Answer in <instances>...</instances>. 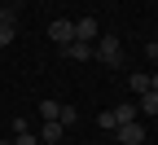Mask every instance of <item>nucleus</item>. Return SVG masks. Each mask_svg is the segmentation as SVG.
Masks as SVG:
<instances>
[{
  "mask_svg": "<svg viewBox=\"0 0 158 145\" xmlns=\"http://www.w3.org/2000/svg\"><path fill=\"white\" fill-rule=\"evenodd\" d=\"M97 57H101L110 70H118V66H123V40H118V35H101V40H97Z\"/></svg>",
  "mask_w": 158,
  "mask_h": 145,
  "instance_id": "1",
  "label": "nucleus"
},
{
  "mask_svg": "<svg viewBox=\"0 0 158 145\" xmlns=\"http://www.w3.org/2000/svg\"><path fill=\"white\" fill-rule=\"evenodd\" d=\"M114 141L118 145H145V128H141V123H118V128H114Z\"/></svg>",
  "mask_w": 158,
  "mask_h": 145,
  "instance_id": "2",
  "label": "nucleus"
},
{
  "mask_svg": "<svg viewBox=\"0 0 158 145\" xmlns=\"http://www.w3.org/2000/svg\"><path fill=\"white\" fill-rule=\"evenodd\" d=\"M48 40H57V49H66L70 40H75V22H66V18L48 22Z\"/></svg>",
  "mask_w": 158,
  "mask_h": 145,
  "instance_id": "3",
  "label": "nucleus"
},
{
  "mask_svg": "<svg viewBox=\"0 0 158 145\" xmlns=\"http://www.w3.org/2000/svg\"><path fill=\"white\" fill-rule=\"evenodd\" d=\"M62 57H70V62H88V57H97V44H84V40H70V44L62 49Z\"/></svg>",
  "mask_w": 158,
  "mask_h": 145,
  "instance_id": "4",
  "label": "nucleus"
},
{
  "mask_svg": "<svg viewBox=\"0 0 158 145\" xmlns=\"http://www.w3.org/2000/svg\"><path fill=\"white\" fill-rule=\"evenodd\" d=\"M75 40L92 44V40H97V18H79V22H75Z\"/></svg>",
  "mask_w": 158,
  "mask_h": 145,
  "instance_id": "5",
  "label": "nucleus"
},
{
  "mask_svg": "<svg viewBox=\"0 0 158 145\" xmlns=\"http://www.w3.org/2000/svg\"><path fill=\"white\" fill-rule=\"evenodd\" d=\"M35 110H40V119H44V123H57V114H62V101H53V97H48V101H40Z\"/></svg>",
  "mask_w": 158,
  "mask_h": 145,
  "instance_id": "6",
  "label": "nucleus"
},
{
  "mask_svg": "<svg viewBox=\"0 0 158 145\" xmlns=\"http://www.w3.org/2000/svg\"><path fill=\"white\" fill-rule=\"evenodd\" d=\"M110 114H114V123H132L136 119V101H123V106H114Z\"/></svg>",
  "mask_w": 158,
  "mask_h": 145,
  "instance_id": "7",
  "label": "nucleus"
},
{
  "mask_svg": "<svg viewBox=\"0 0 158 145\" xmlns=\"http://www.w3.org/2000/svg\"><path fill=\"white\" fill-rule=\"evenodd\" d=\"M40 141H44V145H57V141H62V123H44V128H40Z\"/></svg>",
  "mask_w": 158,
  "mask_h": 145,
  "instance_id": "8",
  "label": "nucleus"
},
{
  "mask_svg": "<svg viewBox=\"0 0 158 145\" xmlns=\"http://www.w3.org/2000/svg\"><path fill=\"white\" fill-rule=\"evenodd\" d=\"M136 110H145V114H158V92H141Z\"/></svg>",
  "mask_w": 158,
  "mask_h": 145,
  "instance_id": "9",
  "label": "nucleus"
},
{
  "mask_svg": "<svg viewBox=\"0 0 158 145\" xmlns=\"http://www.w3.org/2000/svg\"><path fill=\"white\" fill-rule=\"evenodd\" d=\"M127 79H132V92H136V97L149 92V75H127Z\"/></svg>",
  "mask_w": 158,
  "mask_h": 145,
  "instance_id": "10",
  "label": "nucleus"
},
{
  "mask_svg": "<svg viewBox=\"0 0 158 145\" xmlns=\"http://www.w3.org/2000/svg\"><path fill=\"white\" fill-rule=\"evenodd\" d=\"M97 128H106V132H114L118 123H114V114H110V110H97Z\"/></svg>",
  "mask_w": 158,
  "mask_h": 145,
  "instance_id": "11",
  "label": "nucleus"
},
{
  "mask_svg": "<svg viewBox=\"0 0 158 145\" xmlns=\"http://www.w3.org/2000/svg\"><path fill=\"white\" fill-rule=\"evenodd\" d=\"M75 119H79V110H75V106H62V114H57V123H62V128H70Z\"/></svg>",
  "mask_w": 158,
  "mask_h": 145,
  "instance_id": "12",
  "label": "nucleus"
},
{
  "mask_svg": "<svg viewBox=\"0 0 158 145\" xmlns=\"http://www.w3.org/2000/svg\"><path fill=\"white\" fill-rule=\"evenodd\" d=\"M13 145H40V136L27 128V132H13Z\"/></svg>",
  "mask_w": 158,
  "mask_h": 145,
  "instance_id": "13",
  "label": "nucleus"
},
{
  "mask_svg": "<svg viewBox=\"0 0 158 145\" xmlns=\"http://www.w3.org/2000/svg\"><path fill=\"white\" fill-rule=\"evenodd\" d=\"M13 44V22H0V49Z\"/></svg>",
  "mask_w": 158,
  "mask_h": 145,
  "instance_id": "14",
  "label": "nucleus"
},
{
  "mask_svg": "<svg viewBox=\"0 0 158 145\" xmlns=\"http://www.w3.org/2000/svg\"><path fill=\"white\" fill-rule=\"evenodd\" d=\"M145 57H149V62H158V40H149V44H145Z\"/></svg>",
  "mask_w": 158,
  "mask_h": 145,
  "instance_id": "15",
  "label": "nucleus"
},
{
  "mask_svg": "<svg viewBox=\"0 0 158 145\" xmlns=\"http://www.w3.org/2000/svg\"><path fill=\"white\" fill-rule=\"evenodd\" d=\"M0 22H13V5H0Z\"/></svg>",
  "mask_w": 158,
  "mask_h": 145,
  "instance_id": "16",
  "label": "nucleus"
},
{
  "mask_svg": "<svg viewBox=\"0 0 158 145\" xmlns=\"http://www.w3.org/2000/svg\"><path fill=\"white\" fill-rule=\"evenodd\" d=\"M149 92H158V75H149Z\"/></svg>",
  "mask_w": 158,
  "mask_h": 145,
  "instance_id": "17",
  "label": "nucleus"
},
{
  "mask_svg": "<svg viewBox=\"0 0 158 145\" xmlns=\"http://www.w3.org/2000/svg\"><path fill=\"white\" fill-rule=\"evenodd\" d=\"M0 145H13V141H0Z\"/></svg>",
  "mask_w": 158,
  "mask_h": 145,
  "instance_id": "18",
  "label": "nucleus"
},
{
  "mask_svg": "<svg viewBox=\"0 0 158 145\" xmlns=\"http://www.w3.org/2000/svg\"><path fill=\"white\" fill-rule=\"evenodd\" d=\"M13 5H18V0H13Z\"/></svg>",
  "mask_w": 158,
  "mask_h": 145,
  "instance_id": "19",
  "label": "nucleus"
}]
</instances>
